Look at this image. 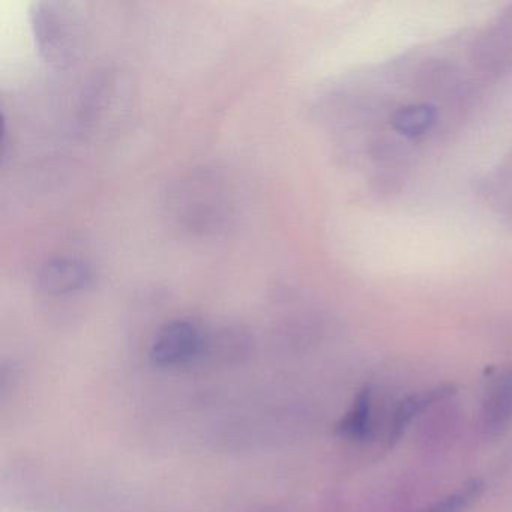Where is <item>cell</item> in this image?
<instances>
[{
  "label": "cell",
  "instance_id": "obj_1",
  "mask_svg": "<svg viewBox=\"0 0 512 512\" xmlns=\"http://www.w3.org/2000/svg\"><path fill=\"white\" fill-rule=\"evenodd\" d=\"M32 32L44 61L68 67L85 47V19L68 2H37L31 8Z\"/></svg>",
  "mask_w": 512,
  "mask_h": 512
},
{
  "label": "cell",
  "instance_id": "obj_2",
  "mask_svg": "<svg viewBox=\"0 0 512 512\" xmlns=\"http://www.w3.org/2000/svg\"><path fill=\"white\" fill-rule=\"evenodd\" d=\"M205 337L202 329L190 320H173L155 335L151 361L158 367L188 364L202 352Z\"/></svg>",
  "mask_w": 512,
  "mask_h": 512
},
{
  "label": "cell",
  "instance_id": "obj_3",
  "mask_svg": "<svg viewBox=\"0 0 512 512\" xmlns=\"http://www.w3.org/2000/svg\"><path fill=\"white\" fill-rule=\"evenodd\" d=\"M94 269L77 257H56L41 266L38 287L47 295L68 296L83 292L94 284Z\"/></svg>",
  "mask_w": 512,
  "mask_h": 512
},
{
  "label": "cell",
  "instance_id": "obj_4",
  "mask_svg": "<svg viewBox=\"0 0 512 512\" xmlns=\"http://www.w3.org/2000/svg\"><path fill=\"white\" fill-rule=\"evenodd\" d=\"M455 392H457V388L451 383H446V385L434 386L427 391L410 395L406 400L401 401L400 406L395 410L394 419H392L389 443L394 445L395 442H398L407 427L412 424L413 419L418 418L424 410L430 409L434 404L452 397Z\"/></svg>",
  "mask_w": 512,
  "mask_h": 512
},
{
  "label": "cell",
  "instance_id": "obj_5",
  "mask_svg": "<svg viewBox=\"0 0 512 512\" xmlns=\"http://www.w3.org/2000/svg\"><path fill=\"white\" fill-rule=\"evenodd\" d=\"M371 430V388L364 386L353 400L349 412L337 424L338 436L353 442H361L370 436Z\"/></svg>",
  "mask_w": 512,
  "mask_h": 512
},
{
  "label": "cell",
  "instance_id": "obj_6",
  "mask_svg": "<svg viewBox=\"0 0 512 512\" xmlns=\"http://www.w3.org/2000/svg\"><path fill=\"white\" fill-rule=\"evenodd\" d=\"M437 113L433 106L428 104H410L401 107L392 116V125L401 136L409 139H418L425 136L436 124Z\"/></svg>",
  "mask_w": 512,
  "mask_h": 512
},
{
  "label": "cell",
  "instance_id": "obj_7",
  "mask_svg": "<svg viewBox=\"0 0 512 512\" xmlns=\"http://www.w3.org/2000/svg\"><path fill=\"white\" fill-rule=\"evenodd\" d=\"M512 413V377H502L485 401V427L500 431L508 422Z\"/></svg>",
  "mask_w": 512,
  "mask_h": 512
},
{
  "label": "cell",
  "instance_id": "obj_8",
  "mask_svg": "<svg viewBox=\"0 0 512 512\" xmlns=\"http://www.w3.org/2000/svg\"><path fill=\"white\" fill-rule=\"evenodd\" d=\"M484 481L481 479H472L467 482L464 487L455 493L448 494V496L440 499L439 502L427 506L419 512H464L469 509L473 503L478 502L479 497L484 493Z\"/></svg>",
  "mask_w": 512,
  "mask_h": 512
}]
</instances>
